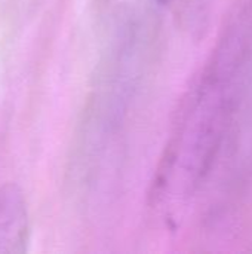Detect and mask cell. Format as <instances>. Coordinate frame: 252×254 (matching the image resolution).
Returning a JSON list of instances; mask_svg holds the SVG:
<instances>
[{
	"mask_svg": "<svg viewBox=\"0 0 252 254\" xmlns=\"http://www.w3.org/2000/svg\"><path fill=\"white\" fill-rule=\"evenodd\" d=\"M252 100V3L224 27L186 94L166 146L154 196L174 213L187 205L233 152Z\"/></svg>",
	"mask_w": 252,
	"mask_h": 254,
	"instance_id": "1",
	"label": "cell"
},
{
	"mask_svg": "<svg viewBox=\"0 0 252 254\" xmlns=\"http://www.w3.org/2000/svg\"><path fill=\"white\" fill-rule=\"evenodd\" d=\"M30 244V214L16 183L0 186V254H22Z\"/></svg>",
	"mask_w": 252,
	"mask_h": 254,
	"instance_id": "2",
	"label": "cell"
},
{
	"mask_svg": "<svg viewBox=\"0 0 252 254\" xmlns=\"http://www.w3.org/2000/svg\"><path fill=\"white\" fill-rule=\"evenodd\" d=\"M154 1H156V3H157L159 6H165V4H168V3H169L171 0H154Z\"/></svg>",
	"mask_w": 252,
	"mask_h": 254,
	"instance_id": "3",
	"label": "cell"
}]
</instances>
